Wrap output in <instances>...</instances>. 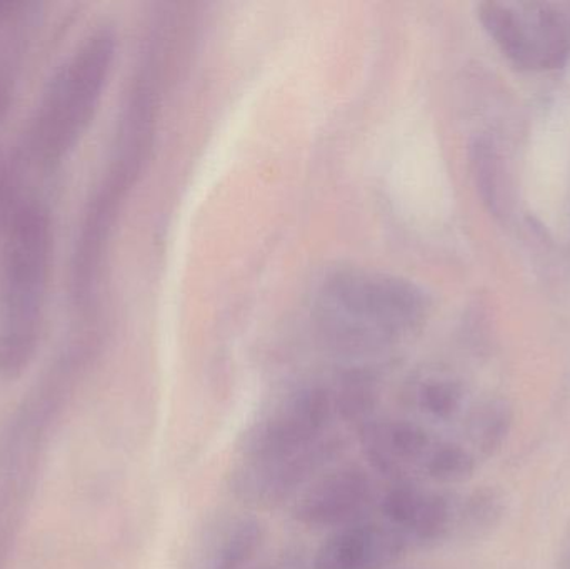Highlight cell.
I'll use <instances>...</instances> for the list:
<instances>
[{
	"instance_id": "6da1fadb",
	"label": "cell",
	"mask_w": 570,
	"mask_h": 569,
	"mask_svg": "<svg viewBox=\"0 0 570 569\" xmlns=\"http://www.w3.org/2000/svg\"><path fill=\"white\" fill-rule=\"evenodd\" d=\"M428 311L424 291L412 281L381 271L342 269L318 287L312 320L328 350L374 357L409 343Z\"/></svg>"
},
{
	"instance_id": "7a4b0ae2",
	"label": "cell",
	"mask_w": 570,
	"mask_h": 569,
	"mask_svg": "<svg viewBox=\"0 0 570 569\" xmlns=\"http://www.w3.org/2000/svg\"><path fill=\"white\" fill-rule=\"evenodd\" d=\"M47 210L23 204L13 213L0 284V370L17 374L39 344L52 263Z\"/></svg>"
},
{
	"instance_id": "3957f363",
	"label": "cell",
	"mask_w": 570,
	"mask_h": 569,
	"mask_svg": "<svg viewBox=\"0 0 570 569\" xmlns=\"http://www.w3.org/2000/svg\"><path fill=\"white\" fill-rule=\"evenodd\" d=\"M365 460L389 483L449 488L478 470L474 451L405 414H375L357 430Z\"/></svg>"
},
{
	"instance_id": "277c9868",
	"label": "cell",
	"mask_w": 570,
	"mask_h": 569,
	"mask_svg": "<svg viewBox=\"0 0 570 569\" xmlns=\"http://www.w3.org/2000/svg\"><path fill=\"white\" fill-rule=\"evenodd\" d=\"M116 47L112 30H94L57 70L33 120L32 150L40 163L62 159L86 133L106 90Z\"/></svg>"
},
{
	"instance_id": "5b68a950",
	"label": "cell",
	"mask_w": 570,
	"mask_h": 569,
	"mask_svg": "<svg viewBox=\"0 0 570 569\" xmlns=\"http://www.w3.org/2000/svg\"><path fill=\"white\" fill-rule=\"evenodd\" d=\"M334 387H298L264 410L243 434V461H287L302 458L337 460L344 438Z\"/></svg>"
},
{
	"instance_id": "8992f818",
	"label": "cell",
	"mask_w": 570,
	"mask_h": 569,
	"mask_svg": "<svg viewBox=\"0 0 570 569\" xmlns=\"http://www.w3.org/2000/svg\"><path fill=\"white\" fill-rule=\"evenodd\" d=\"M375 514L417 551L488 531L501 518L502 504L488 490L454 493L429 484L387 481Z\"/></svg>"
},
{
	"instance_id": "52a82bcc",
	"label": "cell",
	"mask_w": 570,
	"mask_h": 569,
	"mask_svg": "<svg viewBox=\"0 0 570 569\" xmlns=\"http://www.w3.org/2000/svg\"><path fill=\"white\" fill-rule=\"evenodd\" d=\"M481 22L515 66L548 70L570 53V3L489 2Z\"/></svg>"
},
{
	"instance_id": "ba28073f",
	"label": "cell",
	"mask_w": 570,
	"mask_h": 569,
	"mask_svg": "<svg viewBox=\"0 0 570 569\" xmlns=\"http://www.w3.org/2000/svg\"><path fill=\"white\" fill-rule=\"evenodd\" d=\"M374 471L357 464L328 468L297 498L292 517L315 531H337L375 517L381 500Z\"/></svg>"
},
{
	"instance_id": "9c48e42d",
	"label": "cell",
	"mask_w": 570,
	"mask_h": 569,
	"mask_svg": "<svg viewBox=\"0 0 570 569\" xmlns=\"http://www.w3.org/2000/svg\"><path fill=\"white\" fill-rule=\"evenodd\" d=\"M412 553L411 545L381 517L332 531L311 569H389Z\"/></svg>"
},
{
	"instance_id": "30bf717a",
	"label": "cell",
	"mask_w": 570,
	"mask_h": 569,
	"mask_svg": "<svg viewBox=\"0 0 570 569\" xmlns=\"http://www.w3.org/2000/svg\"><path fill=\"white\" fill-rule=\"evenodd\" d=\"M402 408L412 420L428 423H461L471 411L465 384L444 373H429L409 381L401 394Z\"/></svg>"
},
{
	"instance_id": "8fae6325",
	"label": "cell",
	"mask_w": 570,
	"mask_h": 569,
	"mask_svg": "<svg viewBox=\"0 0 570 569\" xmlns=\"http://www.w3.org/2000/svg\"><path fill=\"white\" fill-rule=\"evenodd\" d=\"M266 543V528L257 518L229 521L217 534L203 569H247Z\"/></svg>"
},
{
	"instance_id": "7c38bea8",
	"label": "cell",
	"mask_w": 570,
	"mask_h": 569,
	"mask_svg": "<svg viewBox=\"0 0 570 569\" xmlns=\"http://www.w3.org/2000/svg\"><path fill=\"white\" fill-rule=\"evenodd\" d=\"M511 408L502 400L489 398L472 404L462 428V438L479 460H485L501 450L511 433Z\"/></svg>"
}]
</instances>
